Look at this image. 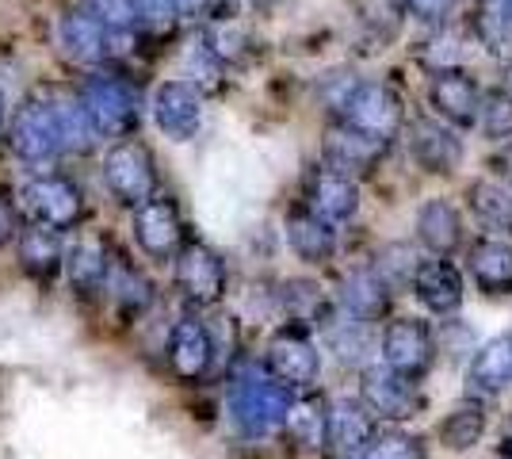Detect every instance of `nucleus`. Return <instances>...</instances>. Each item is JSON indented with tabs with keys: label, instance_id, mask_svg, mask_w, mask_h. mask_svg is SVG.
I'll return each mask as SVG.
<instances>
[{
	"label": "nucleus",
	"instance_id": "f03ea898",
	"mask_svg": "<svg viewBox=\"0 0 512 459\" xmlns=\"http://www.w3.org/2000/svg\"><path fill=\"white\" fill-rule=\"evenodd\" d=\"M77 96H81L100 138H115V142L134 138L138 123H142V96L127 77H119L111 69H96Z\"/></svg>",
	"mask_w": 512,
	"mask_h": 459
},
{
	"label": "nucleus",
	"instance_id": "37998d69",
	"mask_svg": "<svg viewBox=\"0 0 512 459\" xmlns=\"http://www.w3.org/2000/svg\"><path fill=\"white\" fill-rule=\"evenodd\" d=\"M211 4L214 0H176V12H180V20H195V16H203Z\"/></svg>",
	"mask_w": 512,
	"mask_h": 459
},
{
	"label": "nucleus",
	"instance_id": "39448f33",
	"mask_svg": "<svg viewBox=\"0 0 512 459\" xmlns=\"http://www.w3.org/2000/svg\"><path fill=\"white\" fill-rule=\"evenodd\" d=\"M264 368L276 375L279 383H287L291 391H314L321 375V352L306 326L287 322L272 333L268 349H264Z\"/></svg>",
	"mask_w": 512,
	"mask_h": 459
},
{
	"label": "nucleus",
	"instance_id": "412c9836",
	"mask_svg": "<svg viewBox=\"0 0 512 459\" xmlns=\"http://www.w3.org/2000/svg\"><path fill=\"white\" fill-rule=\"evenodd\" d=\"M467 276L482 295H512V241L478 238L467 245Z\"/></svg>",
	"mask_w": 512,
	"mask_h": 459
},
{
	"label": "nucleus",
	"instance_id": "bb28decb",
	"mask_svg": "<svg viewBox=\"0 0 512 459\" xmlns=\"http://www.w3.org/2000/svg\"><path fill=\"white\" fill-rule=\"evenodd\" d=\"M111 268H115V257L100 238H81L73 241V249H65V280L77 295L104 291Z\"/></svg>",
	"mask_w": 512,
	"mask_h": 459
},
{
	"label": "nucleus",
	"instance_id": "09e8293b",
	"mask_svg": "<svg viewBox=\"0 0 512 459\" xmlns=\"http://www.w3.org/2000/svg\"><path fill=\"white\" fill-rule=\"evenodd\" d=\"M501 4H505V8H512V0H501Z\"/></svg>",
	"mask_w": 512,
	"mask_h": 459
},
{
	"label": "nucleus",
	"instance_id": "f704fd0d",
	"mask_svg": "<svg viewBox=\"0 0 512 459\" xmlns=\"http://www.w3.org/2000/svg\"><path fill=\"white\" fill-rule=\"evenodd\" d=\"M54 111H58V127H62V142H65V153H88L96 146V127H92V119H88L85 104H81V96H62V100H54Z\"/></svg>",
	"mask_w": 512,
	"mask_h": 459
},
{
	"label": "nucleus",
	"instance_id": "ddd939ff",
	"mask_svg": "<svg viewBox=\"0 0 512 459\" xmlns=\"http://www.w3.org/2000/svg\"><path fill=\"white\" fill-rule=\"evenodd\" d=\"M302 207H310L314 215H321V219L333 222V226L352 222L356 211H360V180L348 173H337V169H329V165L321 161V165H314L310 176H306Z\"/></svg>",
	"mask_w": 512,
	"mask_h": 459
},
{
	"label": "nucleus",
	"instance_id": "9d476101",
	"mask_svg": "<svg viewBox=\"0 0 512 459\" xmlns=\"http://www.w3.org/2000/svg\"><path fill=\"white\" fill-rule=\"evenodd\" d=\"M230 284V272L222 253H214L207 241H184L176 253V287L192 306H218Z\"/></svg>",
	"mask_w": 512,
	"mask_h": 459
},
{
	"label": "nucleus",
	"instance_id": "4be33fe9",
	"mask_svg": "<svg viewBox=\"0 0 512 459\" xmlns=\"http://www.w3.org/2000/svg\"><path fill=\"white\" fill-rule=\"evenodd\" d=\"M375 414L363 406V398H337L329 402V452L356 459L375 437Z\"/></svg>",
	"mask_w": 512,
	"mask_h": 459
},
{
	"label": "nucleus",
	"instance_id": "ea45409f",
	"mask_svg": "<svg viewBox=\"0 0 512 459\" xmlns=\"http://www.w3.org/2000/svg\"><path fill=\"white\" fill-rule=\"evenodd\" d=\"M138 4V16L142 23H150L153 31H172L180 12H176V0H134Z\"/></svg>",
	"mask_w": 512,
	"mask_h": 459
},
{
	"label": "nucleus",
	"instance_id": "aec40b11",
	"mask_svg": "<svg viewBox=\"0 0 512 459\" xmlns=\"http://www.w3.org/2000/svg\"><path fill=\"white\" fill-rule=\"evenodd\" d=\"M409 291H413L432 314L455 318L459 306H463V272H459L448 257H425V264L417 268Z\"/></svg>",
	"mask_w": 512,
	"mask_h": 459
},
{
	"label": "nucleus",
	"instance_id": "6e6552de",
	"mask_svg": "<svg viewBox=\"0 0 512 459\" xmlns=\"http://www.w3.org/2000/svg\"><path fill=\"white\" fill-rule=\"evenodd\" d=\"M360 398L363 406L375 414L383 425H406L425 406V398L417 391V383L406 375L390 372L386 364H367L360 372Z\"/></svg>",
	"mask_w": 512,
	"mask_h": 459
},
{
	"label": "nucleus",
	"instance_id": "9b49d317",
	"mask_svg": "<svg viewBox=\"0 0 512 459\" xmlns=\"http://www.w3.org/2000/svg\"><path fill=\"white\" fill-rule=\"evenodd\" d=\"M134 241L153 261H176V253L184 249L180 207L169 196H161V192L146 199L142 207H134Z\"/></svg>",
	"mask_w": 512,
	"mask_h": 459
},
{
	"label": "nucleus",
	"instance_id": "7c9ffc66",
	"mask_svg": "<svg viewBox=\"0 0 512 459\" xmlns=\"http://www.w3.org/2000/svg\"><path fill=\"white\" fill-rule=\"evenodd\" d=\"M325 345L341 356L344 364H363L367 360V352H371V322H360V318H352V314H329L325 322Z\"/></svg>",
	"mask_w": 512,
	"mask_h": 459
},
{
	"label": "nucleus",
	"instance_id": "a19ab883",
	"mask_svg": "<svg viewBox=\"0 0 512 459\" xmlns=\"http://www.w3.org/2000/svg\"><path fill=\"white\" fill-rule=\"evenodd\" d=\"M402 4H406V12L417 23L440 27V23H448V16L455 12V4H459V0H402Z\"/></svg>",
	"mask_w": 512,
	"mask_h": 459
},
{
	"label": "nucleus",
	"instance_id": "79ce46f5",
	"mask_svg": "<svg viewBox=\"0 0 512 459\" xmlns=\"http://www.w3.org/2000/svg\"><path fill=\"white\" fill-rule=\"evenodd\" d=\"M12 238H20V230H16V207L8 199H0V245H8Z\"/></svg>",
	"mask_w": 512,
	"mask_h": 459
},
{
	"label": "nucleus",
	"instance_id": "5701e85b",
	"mask_svg": "<svg viewBox=\"0 0 512 459\" xmlns=\"http://www.w3.org/2000/svg\"><path fill=\"white\" fill-rule=\"evenodd\" d=\"M283 437L299 452H321L329 448V402L314 391H295L291 410L283 417Z\"/></svg>",
	"mask_w": 512,
	"mask_h": 459
},
{
	"label": "nucleus",
	"instance_id": "0eeeda50",
	"mask_svg": "<svg viewBox=\"0 0 512 459\" xmlns=\"http://www.w3.org/2000/svg\"><path fill=\"white\" fill-rule=\"evenodd\" d=\"M379 356L390 372L421 383L436 364V333L421 318H394L379 337Z\"/></svg>",
	"mask_w": 512,
	"mask_h": 459
},
{
	"label": "nucleus",
	"instance_id": "c756f323",
	"mask_svg": "<svg viewBox=\"0 0 512 459\" xmlns=\"http://www.w3.org/2000/svg\"><path fill=\"white\" fill-rule=\"evenodd\" d=\"M104 291L111 295V303L119 306V314H123V318H138V314H146L150 303H153L150 276H146L142 268L127 264V261H115Z\"/></svg>",
	"mask_w": 512,
	"mask_h": 459
},
{
	"label": "nucleus",
	"instance_id": "a878e982",
	"mask_svg": "<svg viewBox=\"0 0 512 459\" xmlns=\"http://www.w3.org/2000/svg\"><path fill=\"white\" fill-rule=\"evenodd\" d=\"M283 230H287V245H291V253L306 264H325L333 261V253H337V226L333 222H325L321 215H314L310 207H295L287 222H283Z\"/></svg>",
	"mask_w": 512,
	"mask_h": 459
},
{
	"label": "nucleus",
	"instance_id": "1a4fd4ad",
	"mask_svg": "<svg viewBox=\"0 0 512 459\" xmlns=\"http://www.w3.org/2000/svg\"><path fill=\"white\" fill-rule=\"evenodd\" d=\"M20 207L31 222H43L54 230H69L85 219V196L65 176H31L20 188Z\"/></svg>",
	"mask_w": 512,
	"mask_h": 459
},
{
	"label": "nucleus",
	"instance_id": "393cba45",
	"mask_svg": "<svg viewBox=\"0 0 512 459\" xmlns=\"http://www.w3.org/2000/svg\"><path fill=\"white\" fill-rule=\"evenodd\" d=\"M16 253H20V268L31 280H54L65 268V241L62 230L43 226V222H31L23 226L20 238H16Z\"/></svg>",
	"mask_w": 512,
	"mask_h": 459
},
{
	"label": "nucleus",
	"instance_id": "c85d7f7f",
	"mask_svg": "<svg viewBox=\"0 0 512 459\" xmlns=\"http://www.w3.org/2000/svg\"><path fill=\"white\" fill-rule=\"evenodd\" d=\"M467 207L470 215L482 222L486 230L497 234H512V184L509 180H474L467 188Z\"/></svg>",
	"mask_w": 512,
	"mask_h": 459
},
{
	"label": "nucleus",
	"instance_id": "2eb2a0df",
	"mask_svg": "<svg viewBox=\"0 0 512 459\" xmlns=\"http://www.w3.org/2000/svg\"><path fill=\"white\" fill-rule=\"evenodd\" d=\"M386 153H390V142L375 138V134L356 131V127H348L341 119L325 131V142H321V161H325L329 169L348 173V176L375 173V169L383 165Z\"/></svg>",
	"mask_w": 512,
	"mask_h": 459
},
{
	"label": "nucleus",
	"instance_id": "4468645a",
	"mask_svg": "<svg viewBox=\"0 0 512 459\" xmlns=\"http://www.w3.org/2000/svg\"><path fill=\"white\" fill-rule=\"evenodd\" d=\"M214 333L211 322L199 314H180L169 333V368L180 383H199L214 368Z\"/></svg>",
	"mask_w": 512,
	"mask_h": 459
},
{
	"label": "nucleus",
	"instance_id": "c9c22d12",
	"mask_svg": "<svg viewBox=\"0 0 512 459\" xmlns=\"http://www.w3.org/2000/svg\"><path fill=\"white\" fill-rule=\"evenodd\" d=\"M356 459H425V440L402 425H383Z\"/></svg>",
	"mask_w": 512,
	"mask_h": 459
},
{
	"label": "nucleus",
	"instance_id": "a18cd8bd",
	"mask_svg": "<svg viewBox=\"0 0 512 459\" xmlns=\"http://www.w3.org/2000/svg\"><path fill=\"white\" fill-rule=\"evenodd\" d=\"M0 138H8V108H4V96H0Z\"/></svg>",
	"mask_w": 512,
	"mask_h": 459
},
{
	"label": "nucleus",
	"instance_id": "b1692460",
	"mask_svg": "<svg viewBox=\"0 0 512 459\" xmlns=\"http://www.w3.org/2000/svg\"><path fill=\"white\" fill-rule=\"evenodd\" d=\"M417 238L432 257H451L455 249H463V238H467L463 211L451 199H428L417 211Z\"/></svg>",
	"mask_w": 512,
	"mask_h": 459
},
{
	"label": "nucleus",
	"instance_id": "423d86ee",
	"mask_svg": "<svg viewBox=\"0 0 512 459\" xmlns=\"http://www.w3.org/2000/svg\"><path fill=\"white\" fill-rule=\"evenodd\" d=\"M104 184L107 192L127 203V207H142L146 199L157 196V165L153 153L138 142V138H123L104 153Z\"/></svg>",
	"mask_w": 512,
	"mask_h": 459
},
{
	"label": "nucleus",
	"instance_id": "72a5a7b5",
	"mask_svg": "<svg viewBox=\"0 0 512 459\" xmlns=\"http://www.w3.org/2000/svg\"><path fill=\"white\" fill-rule=\"evenodd\" d=\"M283 310H287L291 322H299V326H321V322L333 314L325 291H321L314 280H287V284H283Z\"/></svg>",
	"mask_w": 512,
	"mask_h": 459
},
{
	"label": "nucleus",
	"instance_id": "dca6fc26",
	"mask_svg": "<svg viewBox=\"0 0 512 459\" xmlns=\"http://www.w3.org/2000/svg\"><path fill=\"white\" fill-rule=\"evenodd\" d=\"M482 100H486V92L478 88V81L470 77L467 69H440V73H432L428 104H432L436 115H440L444 123H451V127H459V131L478 127V119H482Z\"/></svg>",
	"mask_w": 512,
	"mask_h": 459
},
{
	"label": "nucleus",
	"instance_id": "f8f14e48",
	"mask_svg": "<svg viewBox=\"0 0 512 459\" xmlns=\"http://www.w3.org/2000/svg\"><path fill=\"white\" fill-rule=\"evenodd\" d=\"M153 123L172 142H192L203 127V88L192 81H165L153 88Z\"/></svg>",
	"mask_w": 512,
	"mask_h": 459
},
{
	"label": "nucleus",
	"instance_id": "7ed1b4c3",
	"mask_svg": "<svg viewBox=\"0 0 512 459\" xmlns=\"http://www.w3.org/2000/svg\"><path fill=\"white\" fill-rule=\"evenodd\" d=\"M4 142L12 146V153L20 157L23 165H35V169H43L54 157H62L65 142L54 100H23L16 115L8 119V138Z\"/></svg>",
	"mask_w": 512,
	"mask_h": 459
},
{
	"label": "nucleus",
	"instance_id": "49530a36",
	"mask_svg": "<svg viewBox=\"0 0 512 459\" xmlns=\"http://www.w3.org/2000/svg\"><path fill=\"white\" fill-rule=\"evenodd\" d=\"M501 459H512V437L501 440Z\"/></svg>",
	"mask_w": 512,
	"mask_h": 459
},
{
	"label": "nucleus",
	"instance_id": "6ab92c4d",
	"mask_svg": "<svg viewBox=\"0 0 512 459\" xmlns=\"http://www.w3.org/2000/svg\"><path fill=\"white\" fill-rule=\"evenodd\" d=\"M58 43H62L65 58H73L81 66H100L111 54L115 35L88 12L85 4H73V8H65L62 20H58Z\"/></svg>",
	"mask_w": 512,
	"mask_h": 459
},
{
	"label": "nucleus",
	"instance_id": "f257e3e1",
	"mask_svg": "<svg viewBox=\"0 0 512 459\" xmlns=\"http://www.w3.org/2000/svg\"><path fill=\"white\" fill-rule=\"evenodd\" d=\"M291 398L295 391L287 383H279L268 368H241L230 379V391H226V414L230 425L245 440H264L283 429V417L291 410Z\"/></svg>",
	"mask_w": 512,
	"mask_h": 459
},
{
	"label": "nucleus",
	"instance_id": "f3484780",
	"mask_svg": "<svg viewBox=\"0 0 512 459\" xmlns=\"http://www.w3.org/2000/svg\"><path fill=\"white\" fill-rule=\"evenodd\" d=\"M409 157L432 176H451L459 165H463V157H467V146H463V138L451 131V123L444 119H413L409 123Z\"/></svg>",
	"mask_w": 512,
	"mask_h": 459
},
{
	"label": "nucleus",
	"instance_id": "58836bf2",
	"mask_svg": "<svg viewBox=\"0 0 512 459\" xmlns=\"http://www.w3.org/2000/svg\"><path fill=\"white\" fill-rule=\"evenodd\" d=\"M425 264V257L413 249V245H390V249H383V257H379V272L386 276V284L398 287V284H413V276H417V268Z\"/></svg>",
	"mask_w": 512,
	"mask_h": 459
},
{
	"label": "nucleus",
	"instance_id": "473e14b6",
	"mask_svg": "<svg viewBox=\"0 0 512 459\" xmlns=\"http://www.w3.org/2000/svg\"><path fill=\"white\" fill-rule=\"evenodd\" d=\"M486 425H490V421H486L482 402L467 398V402H459V406L440 421V444L451 448V452H467V448H474L478 440L486 437Z\"/></svg>",
	"mask_w": 512,
	"mask_h": 459
},
{
	"label": "nucleus",
	"instance_id": "a211bd4d",
	"mask_svg": "<svg viewBox=\"0 0 512 459\" xmlns=\"http://www.w3.org/2000/svg\"><path fill=\"white\" fill-rule=\"evenodd\" d=\"M390 291L386 276L375 264H360V268H348L337 284V306L344 314L360 318V322H383L386 310H390Z\"/></svg>",
	"mask_w": 512,
	"mask_h": 459
},
{
	"label": "nucleus",
	"instance_id": "20e7f679",
	"mask_svg": "<svg viewBox=\"0 0 512 459\" xmlns=\"http://www.w3.org/2000/svg\"><path fill=\"white\" fill-rule=\"evenodd\" d=\"M337 119L363 134L394 142L398 134L406 131V104H402V96H398L394 85H386V81H360V85L352 88V96L344 100Z\"/></svg>",
	"mask_w": 512,
	"mask_h": 459
},
{
	"label": "nucleus",
	"instance_id": "de8ad7c7",
	"mask_svg": "<svg viewBox=\"0 0 512 459\" xmlns=\"http://www.w3.org/2000/svg\"><path fill=\"white\" fill-rule=\"evenodd\" d=\"M505 88L512 92V66H509V73H505Z\"/></svg>",
	"mask_w": 512,
	"mask_h": 459
},
{
	"label": "nucleus",
	"instance_id": "4c0bfd02",
	"mask_svg": "<svg viewBox=\"0 0 512 459\" xmlns=\"http://www.w3.org/2000/svg\"><path fill=\"white\" fill-rule=\"evenodd\" d=\"M77 4H85L88 12L104 23L115 39H127L130 31L142 23V16H138V4H134V0H77Z\"/></svg>",
	"mask_w": 512,
	"mask_h": 459
},
{
	"label": "nucleus",
	"instance_id": "e433bc0d",
	"mask_svg": "<svg viewBox=\"0 0 512 459\" xmlns=\"http://www.w3.org/2000/svg\"><path fill=\"white\" fill-rule=\"evenodd\" d=\"M478 127L490 142H512V92L505 85L486 92Z\"/></svg>",
	"mask_w": 512,
	"mask_h": 459
},
{
	"label": "nucleus",
	"instance_id": "2f4dec72",
	"mask_svg": "<svg viewBox=\"0 0 512 459\" xmlns=\"http://www.w3.org/2000/svg\"><path fill=\"white\" fill-rule=\"evenodd\" d=\"M470 27H474V39L490 54L512 58V8H505L501 0H478Z\"/></svg>",
	"mask_w": 512,
	"mask_h": 459
},
{
	"label": "nucleus",
	"instance_id": "cd10ccee",
	"mask_svg": "<svg viewBox=\"0 0 512 459\" xmlns=\"http://www.w3.org/2000/svg\"><path fill=\"white\" fill-rule=\"evenodd\" d=\"M467 379H470V387L482 394L509 391L512 387V329L509 333H497L493 341L474 349Z\"/></svg>",
	"mask_w": 512,
	"mask_h": 459
},
{
	"label": "nucleus",
	"instance_id": "c03bdc74",
	"mask_svg": "<svg viewBox=\"0 0 512 459\" xmlns=\"http://www.w3.org/2000/svg\"><path fill=\"white\" fill-rule=\"evenodd\" d=\"M237 4H241V8H249V12H268L276 0H237Z\"/></svg>",
	"mask_w": 512,
	"mask_h": 459
}]
</instances>
